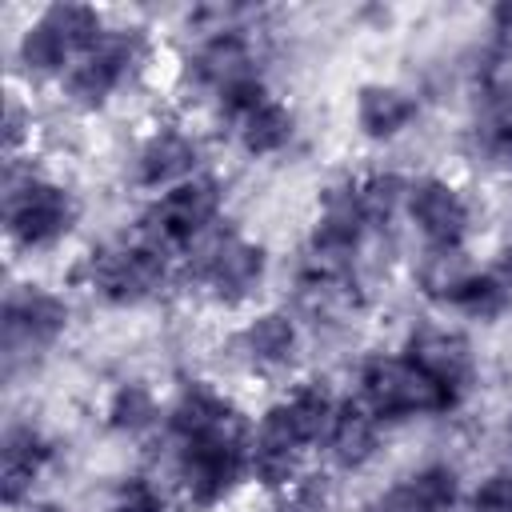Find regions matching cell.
<instances>
[{
  "instance_id": "6da1fadb",
  "label": "cell",
  "mask_w": 512,
  "mask_h": 512,
  "mask_svg": "<svg viewBox=\"0 0 512 512\" xmlns=\"http://www.w3.org/2000/svg\"><path fill=\"white\" fill-rule=\"evenodd\" d=\"M360 404L380 420H412V416H440L460 404L456 392L428 380L404 352L396 356H368L360 364Z\"/></svg>"
},
{
  "instance_id": "7a4b0ae2",
  "label": "cell",
  "mask_w": 512,
  "mask_h": 512,
  "mask_svg": "<svg viewBox=\"0 0 512 512\" xmlns=\"http://www.w3.org/2000/svg\"><path fill=\"white\" fill-rule=\"evenodd\" d=\"M172 260V252L144 236L132 244H108L80 260V284L104 304H140L168 280Z\"/></svg>"
},
{
  "instance_id": "3957f363",
  "label": "cell",
  "mask_w": 512,
  "mask_h": 512,
  "mask_svg": "<svg viewBox=\"0 0 512 512\" xmlns=\"http://www.w3.org/2000/svg\"><path fill=\"white\" fill-rule=\"evenodd\" d=\"M80 216V204L68 188H60L56 180H44V176H16L8 172V192H4V228H8V240L24 252H36V248H52L60 244L72 224Z\"/></svg>"
},
{
  "instance_id": "277c9868",
  "label": "cell",
  "mask_w": 512,
  "mask_h": 512,
  "mask_svg": "<svg viewBox=\"0 0 512 512\" xmlns=\"http://www.w3.org/2000/svg\"><path fill=\"white\" fill-rule=\"evenodd\" d=\"M220 208H224L220 184L212 176H188L152 200V208L144 212L140 236L172 256H184L216 228Z\"/></svg>"
},
{
  "instance_id": "5b68a950",
  "label": "cell",
  "mask_w": 512,
  "mask_h": 512,
  "mask_svg": "<svg viewBox=\"0 0 512 512\" xmlns=\"http://www.w3.org/2000/svg\"><path fill=\"white\" fill-rule=\"evenodd\" d=\"M248 476V436H204L176 444V480L196 512L220 508Z\"/></svg>"
},
{
  "instance_id": "8992f818",
  "label": "cell",
  "mask_w": 512,
  "mask_h": 512,
  "mask_svg": "<svg viewBox=\"0 0 512 512\" xmlns=\"http://www.w3.org/2000/svg\"><path fill=\"white\" fill-rule=\"evenodd\" d=\"M144 60H148V36L140 28H108V36L60 76L64 100L84 112L104 108L112 92L124 80H132V72L144 68Z\"/></svg>"
},
{
  "instance_id": "52a82bcc",
  "label": "cell",
  "mask_w": 512,
  "mask_h": 512,
  "mask_svg": "<svg viewBox=\"0 0 512 512\" xmlns=\"http://www.w3.org/2000/svg\"><path fill=\"white\" fill-rule=\"evenodd\" d=\"M184 272L212 292L220 304H240L256 292V284L264 280V248L236 236V232H208L196 248H188L184 256Z\"/></svg>"
},
{
  "instance_id": "ba28073f",
  "label": "cell",
  "mask_w": 512,
  "mask_h": 512,
  "mask_svg": "<svg viewBox=\"0 0 512 512\" xmlns=\"http://www.w3.org/2000/svg\"><path fill=\"white\" fill-rule=\"evenodd\" d=\"M404 208L432 252H460L472 212H468V200L456 184H448L440 176H420L408 184Z\"/></svg>"
},
{
  "instance_id": "9c48e42d",
  "label": "cell",
  "mask_w": 512,
  "mask_h": 512,
  "mask_svg": "<svg viewBox=\"0 0 512 512\" xmlns=\"http://www.w3.org/2000/svg\"><path fill=\"white\" fill-rule=\"evenodd\" d=\"M368 228H372V220H368V212L360 204L356 180L328 188L320 196V212H316L312 232H308L312 260L316 264H328V268H344V260L360 248V240H364Z\"/></svg>"
},
{
  "instance_id": "30bf717a",
  "label": "cell",
  "mask_w": 512,
  "mask_h": 512,
  "mask_svg": "<svg viewBox=\"0 0 512 512\" xmlns=\"http://www.w3.org/2000/svg\"><path fill=\"white\" fill-rule=\"evenodd\" d=\"M164 428H168V436L176 444L204 440V436H248L244 424H240L236 404L220 388H212L204 380H192V384H184L176 392V400L164 412Z\"/></svg>"
},
{
  "instance_id": "8fae6325",
  "label": "cell",
  "mask_w": 512,
  "mask_h": 512,
  "mask_svg": "<svg viewBox=\"0 0 512 512\" xmlns=\"http://www.w3.org/2000/svg\"><path fill=\"white\" fill-rule=\"evenodd\" d=\"M68 324V304L64 296L48 292V288H16L4 300V348L20 352V348H44L52 344Z\"/></svg>"
},
{
  "instance_id": "7c38bea8",
  "label": "cell",
  "mask_w": 512,
  "mask_h": 512,
  "mask_svg": "<svg viewBox=\"0 0 512 512\" xmlns=\"http://www.w3.org/2000/svg\"><path fill=\"white\" fill-rule=\"evenodd\" d=\"M188 176H196V140L180 128H156L136 152V184L160 196Z\"/></svg>"
},
{
  "instance_id": "4fadbf2b",
  "label": "cell",
  "mask_w": 512,
  "mask_h": 512,
  "mask_svg": "<svg viewBox=\"0 0 512 512\" xmlns=\"http://www.w3.org/2000/svg\"><path fill=\"white\" fill-rule=\"evenodd\" d=\"M404 356L428 376L436 380L440 388L456 392L464 400V388L472 380V352L468 344L456 336V332H444V328H420L412 332V340L404 344Z\"/></svg>"
},
{
  "instance_id": "5bb4252c",
  "label": "cell",
  "mask_w": 512,
  "mask_h": 512,
  "mask_svg": "<svg viewBox=\"0 0 512 512\" xmlns=\"http://www.w3.org/2000/svg\"><path fill=\"white\" fill-rule=\"evenodd\" d=\"M48 460H52V440H44L32 424H16V428L4 432L0 484H4V504L8 508H20L32 496V488H36L40 472L48 468Z\"/></svg>"
},
{
  "instance_id": "9a60e30c",
  "label": "cell",
  "mask_w": 512,
  "mask_h": 512,
  "mask_svg": "<svg viewBox=\"0 0 512 512\" xmlns=\"http://www.w3.org/2000/svg\"><path fill=\"white\" fill-rule=\"evenodd\" d=\"M460 504V480L448 464H428L404 484L388 488L372 512H452Z\"/></svg>"
},
{
  "instance_id": "2e32d148",
  "label": "cell",
  "mask_w": 512,
  "mask_h": 512,
  "mask_svg": "<svg viewBox=\"0 0 512 512\" xmlns=\"http://www.w3.org/2000/svg\"><path fill=\"white\" fill-rule=\"evenodd\" d=\"M328 452L332 464L340 468H360L376 456L380 448V420L360 404V400H340L336 416H332V428L320 444Z\"/></svg>"
},
{
  "instance_id": "e0dca14e",
  "label": "cell",
  "mask_w": 512,
  "mask_h": 512,
  "mask_svg": "<svg viewBox=\"0 0 512 512\" xmlns=\"http://www.w3.org/2000/svg\"><path fill=\"white\" fill-rule=\"evenodd\" d=\"M420 104L412 92L396 88V84H364L356 92V128L368 136V140H396L412 120H416Z\"/></svg>"
},
{
  "instance_id": "ac0fdd59",
  "label": "cell",
  "mask_w": 512,
  "mask_h": 512,
  "mask_svg": "<svg viewBox=\"0 0 512 512\" xmlns=\"http://www.w3.org/2000/svg\"><path fill=\"white\" fill-rule=\"evenodd\" d=\"M236 344L252 368H284L300 348V332L288 312H260L240 328Z\"/></svg>"
},
{
  "instance_id": "d6986e66",
  "label": "cell",
  "mask_w": 512,
  "mask_h": 512,
  "mask_svg": "<svg viewBox=\"0 0 512 512\" xmlns=\"http://www.w3.org/2000/svg\"><path fill=\"white\" fill-rule=\"evenodd\" d=\"M16 60H20V68L28 76H64L76 64V52H72L68 36L56 28V20L48 16V8H40L32 16V24L20 32Z\"/></svg>"
},
{
  "instance_id": "ffe728a7",
  "label": "cell",
  "mask_w": 512,
  "mask_h": 512,
  "mask_svg": "<svg viewBox=\"0 0 512 512\" xmlns=\"http://www.w3.org/2000/svg\"><path fill=\"white\" fill-rule=\"evenodd\" d=\"M236 132H240V148H244L248 156H276V152H284V148L292 144V136H296V112H292L284 100L268 96L256 112H248V116L236 124Z\"/></svg>"
},
{
  "instance_id": "44dd1931",
  "label": "cell",
  "mask_w": 512,
  "mask_h": 512,
  "mask_svg": "<svg viewBox=\"0 0 512 512\" xmlns=\"http://www.w3.org/2000/svg\"><path fill=\"white\" fill-rule=\"evenodd\" d=\"M440 296H444V304H452L456 312H464V316H480V320H488V316H496L504 304H508V288L492 276V268L488 272H456L444 288H440Z\"/></svg>"
},
{
  "instance_id": "7402d4cb",
  "label": "cell",
  "mask_w": 512,
  "mask_h": 512,
  "mask_svg": "<svg viewBox=\"0 0 512 512\" xmlns=\"http://www.w3.org/2000/svg\"><path fill=\"white\" fill-rule=\"evenodd\" d=\"M104 416H108V424L120 428V432H148L164 412H160L152 388H144V384H120V388L108 396Z\"/></svg>"
},
{
  "instance_id": "603a6c76",
  "label": "cell",
  "mask_w": 512,
  "mask_h": 512,
  "mask_svg": "<svg viewBox=\"0 0 512 512\" xmlns=\"http://www.w3.org/2000/svg\"><path fill=\"white\" fill-rule=\"evenodd\" d=\"M356 188H360V204H364V212H368L372 224L388 220L404 204V196H408V184L396 172H372V176L356 180Z\"/></svg>"
},
{
  "instance_id": "cb8c5ba5",
  "label": "cell",
  "mask_w": 512,
  "mask_h": 512,
  "mask_svg": "<svg viewBox=\"0 0 512 512\" xmlns=\"http://www.w3.org/2000/svg\"><path fill=\"white\" fill-rule=\"evenodd\" d=\"M112 512H168V496L148 476H128L116 484Z\"/></svg>"
},
{
  "instance_id": "d4e9b609",
  "label": "cell",
  "mask_w": 512,
  "mask_h": 512,
  "mask_svg": "<svg viewBox=\"0 0 512 512\" xmlns=\"http://www.w3.org/2000/svg\"><path fill=\"white\" fill-rule=\"evenodd\" d=\"M472 512H512V468L488 472L472 492H468Z\"/></svg>"
},
{
  "instance_id": "484cf974",
  "label": "cell",
  "mask_w": 512,
  "mask_h": 512,
  "mask_svg": "<svg viewBox=\"0 0 512 512\" xmlns=\"http://www.w3.org/2000/svg\"><path fill=\"white\" fill-rule=\"evenodd\" d=\"M28 128H32V116H28L24 104L12 96V100H8V120H4V148H8V160H16V152L24 148Z\"/></svg>"
},
{
  "instance_id": "4316f807",
  "label": "cell",
  "mask_w": 512,
  "mask_h": 512,
  "mask_svg": "<svg viewBox=\"0 0 512 512\" xmlns=\"http://www.w3.org/2000/svg\"><path fill=\"white\" fill-rule=\"evenodd\" d=\"M492 32H496V40H500L504 48L512 44V4L492 8Z\"/></svg>"
},
{
  "instance_id": "83f0119b",
  "label": "cell",
  "mask_w": 512,
  "mask_h": 512,
  "mask_svg": "<svg viewBox=\"0 0 512 512\" xmlns=\"http://www.w3.org/2000/svg\"><path fill=\"white\" fill-rule=\"evenodd\" d=\"M492 276H496L504 288H512V248H504V252H500V260L492 264Z\"/></svg>"
},
{
  "instance_id": "f1b7e54d",
  "label": "cell",
  "mask_w": 512,
  "mask_h": 512,
  "mask_svg": "<svg viewBox=\"0 0 512 512\" xmlns=\"http://www.w3.org/2000/svg\"><path fill=\"white\" fill-rule=\"evenodd\" d=\"M32 512H68V508H56V504H44V508H32Z\"/></svg>"
}]
</instances>
